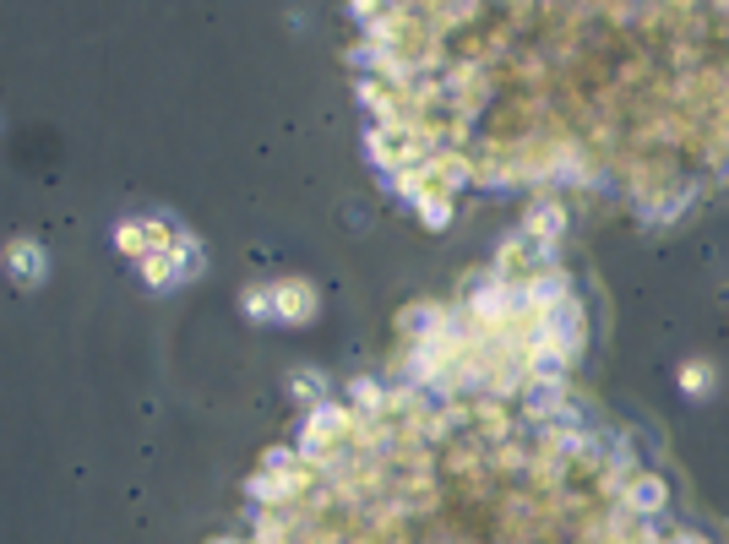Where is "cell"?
Listing matches in <instances>:
<instances>
[{
  "mask_svg": "<svg viewBox=\"0 0 729 544\" xmlns=\"http://www.w3.org/2000/svg\"><path fill=\"white\" fill-rule=\"evenodd\" d=\"M115 245L126 256H137V262H147V256H164L169 245H175V234L158 224V218H126V224L115 229Z\"/></svg>",
  "mask_w": 729,
  "mask_h": 544,
  "instance_id": "1",
  "label": "cell"
},
{
  "mask_svg": "<svg viewBox=\"0 0 729 544\" xmlns=\"http://www.w3.org/2000/svg\"><path fill=\"white\" fill-rule=\"evenodd\" d=\"M6 272L17 283H44V251L33 240H17V245H6Z\"/></svg>",
  "mask_w": 729,
  "mask_h": 544,
  "instance_id": "2",
  "label": "cell"
},
{
  "mask_svg": "<svg viewBox=\"0 0 729 544\" xmlns=\"http://www.w3.org/2000/svg\"><path fill=\"white\" fill-rule=\"evenodd\" d=\"M316 311V294L305 289V283H283V289H273V316L283 321H305Z\"/></svg>",
  "mask_w": 729,
  "mask_h": 544,
  "instance_id": "3",
  "label": "cell"
},
{
  "mask_svg": "<svg viewBox=\"0 0 729 544\" xmlns=\"http://www.w3.org/2000/svg\"><path fill=\"white\" fill-rule=\"evenodd\" d=\"M137 267H142L147 289H169V283H180V272H175V262H169V251L164 256H147V262H137Z\"/></svg>",
  "mask_w": 729,
  "mask_h": 544,
  "instance_id": "4",
  "label": "cell"
},
{
  "mask_svg": "<svg viewBox=\"0 0 729 544\" xmlns=\"http://www.w3.org/2000/svg\"><path fill=\"white\" fill-rule=\"evenodd\" d=\"M169 262H175L180 278H191V272H202V256H196V240H180L175 234V245H169Z\"/></svg>",
  "mask_w": 729,
  "mask_h": 544,
  "instance_id": "5",
  "label": "cell"
}]
</instances>
